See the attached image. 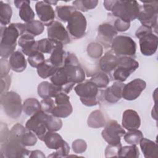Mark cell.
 Returning a JSON list of instances; mask_svg holds the SVG:
<instances>
[{
    "label": "cell",
    "instance_id": "cell-37",
    "mask_svg": "<svg viewBox=\"0 0 158 158\" xmlns=\"http://www.w3.org/2000/svg\"><path fill=\"white\" fill-rule=\"evenodd\" d=\"M125 142L131 145H137L139 144L140 141L143 137V135L140 130H136L133 131H128L123 135Z\"/></svg>",
    "mask_w": 158,
    "mask_h": 158
},
{
    "label": "cell",
    "instance_id": "cell-46",
    "mask_svg": "<svg viewBox=\"0 0 158 158\" xmlns=\"http://www.w3.org/2000/svg\"><path fill=\"white\" fill-rule=\"evenodd\" d=\"M122 147V144L117 145L109 144L105 150V156L106 157H118V152L120 148Z\"/></svg>",
    "mask_w": 158,
    "mask_h": 158
},
{
    "label": "cell",
    "instance_id": "cell-39",
    "mask_svg": "<svg viewBox=\"0 0 158 158\" xmlns=\"http://www.w3.org/2000/svg\"><path fill=\"white\" fill-rule=\"evenodd\" d=\"M98 1L96 0H79L73 2V4L76 9L82 12H86L89 9L95 8L98 5Z\"/></svg>",
    "mask_w": 158,
    "mask_h": 158
},
{
    "label": "cell",
    "instance_id": "cell-14",
    "mask_svg": "<svg viewBox=\"0 0 158 158\" xmlns=\"http://www.w3.org/2000/svg\"><path fill=\"white\" fill-rule=\"evenodd\" d=\"M146 86V82L140 78H136L125 85L122 90V98L127 101L138 98Z\"/></svg>",
    "mask_w": 158,
    "mask_h": 158
},
{
    "label": "cell",
    "instance_id": "cell-5",
    "mask_svg": "<svg viewBox=\"0 0 158 158\" xmlns=\"http://www.w3.org/2000/svg\"><path fill=\"white\" fill-rule=\"evenodd\" d=\"M152 31L150 27L141 25L135 33L136 36L139 38L141 52L146 56L153 55L157 49L158 38Z\"/></svg>",
    "mask_w": 158,
    "mask_h": 158
},
{
    "label": "cell",
    "instance_id": "cell-29",
    "mask_svg": "<svg viewBox=\"0 0 158 158\" xmlns=\"http://www.w3.org/2000/svg\"><path fill=\"white\" fill-rule=\"evenodd\" d=\"M36 69L38 75L44 79L52 76L58 69L50 62L49 59L45 60Z\"/></svg>",
    "mask_w": 158,
    "mask_h": 158
},
{
    "label": "cell",
    "instance_id": "cell-48",
    "mask_svg": "<svg viewBox=\"0 0 158 158\" xmlns=\"http://www.w3.org/2000/svg\"><path fill=\"white\" fill-rule=\"evenodd\" d=\"M10 66L9 62V60H7L6 59H1V78L4 77L7 75H8L9 70L10 69Z\"/></svg>",
    "mask_w": 158,
    "mask_h": 158
},
{
    "label": "cell",
    "instance_id": "cell-16",
    "mask_svg": "<svg viewBox=\"0 0 158 158\" xmlns=\"http://www.w3.org/2000/svg\"><path fill=\"white\" fill-rule=\"evenodd\" d=\"M35 10L40 21L43 25L49 27L54 22L55 12L51 5L44 1H38L35 4Z\"/></svg>",
    "mask_w": 158,
    "mask_h": 158
},
{
    "label": "cell",
    "instance_id": "cell-36",
    "mask_svg": "<svg viewBox=\"0 0 158 158\" xmlns=\"http://www.w3.org/2000/svg\"><path fill=\"white\" fill-rule=\"evenodd\" d=\"M139 156V152L136 145L122 146L118 152V157L138 158Z\"/></svg>",
    "mask_w": 158,
    "mask_h": 158
},
{
    "label": "cell",
    "instance_id": "cell-51",
    "mask_svg": "<svg viewBox=\"0 0 158 158\" xmlns=\"http://www.w3.org/2000/svg\"><path fill=\"white\" fill-rule=\"evenodd\" d=\"M30 157H41L44 158L45 157V155L43 154V152L40 150H35L33 151H31V154L29 155Z\"/></svg>",
    "mask_w": 158,
    "mask_h": 158
},
{
    "label": "cell",
    "instance_id": "cell-25",
    "mask_svg": "<svg viewBox=\"0 0 158 158\" xmlns=\"http://www.w3.org/2000/svg\"><path fill=\"white\" fill-rule=\"evenodd\" d=\"M141 149L146 158H157L158 157V146L157 143L143 138L139 142Z\"/></svg>",
    "mask_w": 158,
    "mask_h": 158
},
{
    "label": "cell",
    "instance_id": "cell-13",
    "mask_svg": "<svg viewBox=\"0 0 158 158\" xmlns=\"http://www.w3.org/2000/svg\"><path fill=\"white\" fill-rule=\"evenodd\" d=\"M54 98L56 106L51 114L59 118H65L69 116L73 111V108L70 102V97L66 93L60 92Z\"/></svg>",
    "mask_w": 158,
    "mask_h": 158
},
{
    "label": "cell",
    "instance_id": "cell-20",
    "mask_svg": "<svg viewBox=\"0 0 158 158\" xmlns=\"http://www.w3.org/2000/svg\"><path fill=\"white\" fill-rule=\"evenodd\" d=\"M125 84L123 82L115 81L112 86L107 88L104 91V98L109 103H115L122 98V90Z\"/></svg>",
    "mask_w": 158,
    "mask_h": 158
},
{
    "label": "cell",
    "instance_id": "cell-24",
    "mask_svg": "<svg viewBox=\"0 0 158 158\" xmlns=\"http://www.w3.org/2000/svg\"><path fill=\"white\" fill-rule=\"evenodd\" d=\"M9 62L11 69L15 72L24 71L27 65L25 56L19 51H14L10 56Z\"/></svg>",
    "mask_w": 158,
    "mask_h": 158
},
{
    "label": "cell",
    "instance_id": "cell-47",
    "mask_svg": "<svg viewBox=\"0 0 158 158\" xmlns=\"http://www.w3.org/2000/svg\"><path fill=\"white\" fill-rule=\"evenodd\" d=\"M114 27L117 31H125L130 27V23L123 21L120 19H117L114 22Z\"/></svg>",
    "mask_w": 158,
    "mask_h": 158
},
{
    "label": "cell",
    "instance_id": "cell-8",
    "mask_svg": "<svg viewBox=\"0 0 158 158\" xmlns=\"http://www.w3.org/2000/svg\"><path fill=\"white\" fill-rule=\"evenodd\" d=\"M110 47L111 51L118 57L134 56L136 50L135 41L131 37L123 35L116 36L113 39Z\"/></svg>",
    "mask_w": 158,
    "mask_h": 158
},
{
    "label": "cell",
    "instance_id": "cell-22",
    "mask_svg": "<svg viewBox=\"0 0 158 158\" xmlns=\"http://www.w3.org/2000/svg\"><path fill=\"white\" fill-rule=\"evenodd\" d=\"M38 94L43 99L55 98L56 96L62 92L60 87L48 81H43L38 86Z\"/></svg>",
    "mask_w": 158,
    "mask_h": 158
},
{
    "label": "cell",
    "instance_id": "cell-34",
    "mask_svg": "<svg viewBox=\"0 0 158 158\" xmlns=\"http://www.w3.org/2000/svg\"><path fill=\"white\" fill-rule=\"evenodd\" d=\"M26 32L33 36L42 33L44 31V25L39 20H32L25 23Z\"/></svg>",
    "mask_w": 158,
    "mask_h": 158
},
{
    "label": "cell",
    "instance_id": "cell-17",
    "mask_svg": "<svg viewBox=\"0 0 158 158\" xmlns=\"http://www.w3.org/2000/svg\"><path fill=\"white\" fill-rule=\"evenodd\" d=\"M118 31L114 25L107 23L101 24L98 29L97 39L106 48L110 46L113 39L117 36Z\"/></svg>",
    "mask_w": 158,
    "mask_h": 158
},
{
    "label": "cell",
    "instance_id": "cell-15",
    "mask_svg": "<svg viewBox=\"0 0 158 158\" xmlns=\"http://www.w3.org/2000/svg\"><path fill=\"white\" fill-rule=\"evenodd\" d=\"M48 37L49 39L67 44L70 42L69 34L64 26L59 22L54 21L47 28Z\"/></svg>",
    "mask_w": 158,
    "mask_h": 158
},
{
    "label": "cell",
    "instance_id": "cell-18",
    "mask_svg": "<svg viewBox=\"0 0 158 158\" xmlns=\"http://www.w3.org/2000/svg\"><path fill=\"white\" fill-rule=\"evenodd\" d=\"M122 126L128 131L138 130L141 125V119L138 114L133 109L125 110L122 115Z\"/></svg>",
    "mask_w": 158,
    "mask_h": 158
},
{
    "label": "cell",
    "instance_id": "cell-12",
    "mask_svg": "<svg viewBox=\"0 0 158 158\" xmlns=\"http://www.w3.org/2000/svg\"><path fill=\"white\" fill-rule=\"evenodd\" d=\"M125 133V130L116 120H112L106 123L101 135L103 139L109 144L117 145L121 144V137Z\"/></svg>",
    "mask_w": 158,
    "mask_h": 158
},
{
    "label": "cell",
    "instance_id": "cell-31",
    "mask_svg": "<svg viewBox=\"0 0 158 158\" xmlns=\"http://www.w3.org/2000/svg\"><path fill=\"white\" fill-rule=\"evenodd\" d=\"M38 51L42 53L51 54L53 50L59 45L62 44L49 38H43L37 41ZM63 45V44H62Z\"/></svg>",
    "mask_w": 158,
    "mask_h": 158
},
{
    "label": "cell",
    "instance_id": "cell-41",
    "mask_svg": "<svg viewBox=\"0 0 158 158\" xmlns=\"http://www.w3.org/2000/svg\"><path fill=\"white\" fill-rule=\"evenodd\" d=\"M87 52L90 57L98 59L102 54V46L99 43H91L88 46Z\"/></svg>",
    "mask_w": 158,
    "mask_h": 158
},
{
    "label": "cell",
    "instance_id": "cell-9",
    "mask_svg": "<svg viewBox=\"0 0 158 158\" xmlns=\"http://www.w3.org/2000/svg\"><path fill=\"white\" fill-rule=\"evenodd\" d=\"M138 67V62L131 57H118L117 66L113 73L114 80L123 82Z\"/></svg>",
    "mask_w": 158,
    "mask_h": 158
},
{
    "label": "cell",
    "instance_id": "cell-43",
    "mask_svg": "<svg viewBox=\"0 0 158 158\" xmlns=\"http://www.w3.org/2000/svg\"><path fill=\"white\" fill-rule=\"evenodd\" d=\"M40 104L41 110L48 114H51V112L56 106L54 101L51 98L43 99L41 101Z\"/></svg>",
    "mask_w": 158,
    "mask_h": 158
},
{
    "label": "cell",
    "instance_id": "cell-27",
    "mask_svg": "<svg viewBox=\"0 0 158 158\" xmlns=\"http://www.w3.org/2000/svg\"><path fill=\"white\" fill-rule=\"evenodd\" d=\"M67 53L63 49V45L60 44L53 50L49 60L54 66L59 69L64 65Z\"/></svg>",
    "mask_w": 158,
    "mask_h": 158
},
{
    "label": "cell",
    "instance_id": "cell-44",
    "mask_svg": "<svg viewBox=\"0 0 158 158\" xmlns=\"http://www.w3.org/2000/svg\"><path fill=\"white\" fill-rule=\"evenodd\" d=\"M70 152V147L65 141L64 145L56 150V152H52V154L49 155L48 157H67Z\"/></svg>",
    "mask_w": 158,
    "mask_h": 158
},
{
    "label": "cell",
    "instance_id": "cell-49",
    "mask_svg": "<svg viewBox=\"0 0 158 158\" xmlns=\"http://www.w3.org/2000/svg\"><path fill=\"white\" fill-rule=\"evenodd\" d=\"M10 85V77L7 75L4 77L1 78V94L7 92Z\"/></svg>",
    "mask_w": 158,
    "mask_h": 158
},
{
    "label": "cell",
    "instance_id": "cell-23",
    "mask_svg": "<svg viewBox=\"0 0 158 158\" xmlns=\"http://www.w3.org/2000/svg\"><path fill=\"white\" fill-rule=\"evenodd\" d=\"M14 4L19 9V17L26 23L33 20L35 13L30 7V1L27 0L14 1Z\"/></svg>",
    "mask_w": 158,
    "mask_h": 158
},
{
    "label": "cell",
    "instance_id": "cell-33",
    "mask_svg": "<svg viewBox=\"0 0 158 158\" xmlns=\"http://www.w3.org/2000/svg\"><path fill=\"white\" fill-rule=\"evenodd\" d=\"M76 10V8L72 6H59L56 7L57 17L64 22H68L72 14Z\"/></svg>",
    "mask_w": 158,
    "mask_h": 158
},
{
    "label": "cell",
    "instance_id": "cell-35",
    "mask_svg": "<svg viewBox=\"0 0 158 158\" xmlns=\"http://www.w3.org/2000/svg\"><path fill=\"white\" fill-rule=\"evenodd\" d=\"M45 124L48 131H57L62 128V121L59 117L52 114H48L45 120Z\"/></svg>",
    "mask_w": 158,
    "mask_h": 158
},
{
    "label": "cell",
    "instance_id": "cell-11",
    "mask_svg": "<svg viewBox=\"0 0 158 158\" xmlns=\"http://www.w3.org/2000/svg\"><path fill=\"white\" fill-rule=\"evenodd\" d=\"M67 26V29L75 38H81L85 35L86 29V19L80 11L76 10L70 16Z\"/></svg>",
    "mask_w": 158,
    "mask_h": 158
},
{
    "label": "cell",
    "instance_id": "cell-19",
    "mask_svg": "<svg viewBox=\"0 0 158 158\" xmlns=\"http://www.w3.org/2000/svg\"><path fill=\"white\" fill-rule=\"evenodd\" d=\"M18 44L21 47L23 53L28 56H32L39 51L37 41L35 40L33 36L28 33H24L20 36Z\"/></svg>",
    "mask_w": 158,
    "mask_h": 158
},
{
    "label": "cell",
    "instance_id": "cell-32",
    "mask_svg": "<svg viewBox=\"0 0 158 158\" xmlns=\"http://www.w3.org/2000/svg\"><path fill=\"white\" fill-rule=\"evenodd\" d=\"M12 14V8L9 4L1 1L0 4V22L2 26L6 27L10 22Z\"/></svg>",
    "mask_w": 158,
    "mask_h": 158
},
{
    "label": "cell",
    "instance_id": "cell-21",
    "mask_svg": "<svg viewBox=\"0 0 158 158\" xmlns=\"http://www.w3.org/2000/svg\"><path fill=\"white\" fill-rule=\"evenodd\" d=\"M118 57H117L112 51L105 53L99 60V67L102 72L110 73L115 70L117 66Z\"/></svg>",
    "mask_w": 158,
    "mask_h": 158
},
{
    "label": "cell",
    "instance_id": "cell-26",
    "mask_svg": "<svg viewBox=\"0 0 158 158\" xmlns=\"http://www.w3.org/2000/svg\"><path fill=\"white\" fill-rule=\"evenodd\" d=\"M43 141L49 149H58L65 143V141L62 136L56 133V131H48L46 134Z\"/></svg>",
    "mask_w": 158,
    "mask_h": 158
},
{
    "label": "cell",
    "instance_id": "cell-42",
    "mask_svg": "<svg viewBox=\"0 0 158 158\" xmlns=\"http://www.w3.org/2000/svg\"><path fill=\"white\" fill-rule=\"evenodd\" d=\"M45 60V58L42 52L38 51L32 56H28V62L32 67L37 68V67Z\"/></svg>",
    "mask_w": 158,
    "mask_h": 158
},
{
    "label": "cell",
    "instance_id": "cell-45",
    "mask_svg": "<svg viewBox=\"0 0 158 158\" xmlns=\"http://www.w3.org/2000/svg\"><path fill=\"white\" fill-rule=\"evenodd\" d=\"M73 151L77 154H80L85 152L87 148V144L85 141L83 139H77L72 143Z\"/></svg>",
    "mask_w": 158,
    "mask_h": 158
},
{
    "label": "cell",
    "instance_id": "cell-30",
    "mask_svg": "<svg viewBox=\"0 0 158 158\" xmlns=\"http://www.w3.org/2000/svg\"><path fill=\"white\" fill-rule=\"evenodd\" d=\"M23 110L27 115L31 116L41 110V104L36 98H28L22 104Z\"/></svg>",
    "mask_w": 158,
    "mask_h": 158
},
{
    "label": "cell",
    "instance_id": "cell-4",
    "mask_svg": "<svg viewBox=\"0 0 158 158\" xmlns=\"http://www.w3.org/2000/svg\"><path fill=\"white\" fill-rule=\"evenodd\" d=\"M76 94L80 97L83 104L91 107L96 106L100 102L101 94L99 88L91 81L78 83L74 88Z\"/></svg>",
    "mask_w": 158,
    "mask_h": 158
},
{
    "label": "cell",
    "instance_id": "cell-10",
    "mask_svg": "<svg viewBox=\"0 0 158 158\" xmlns=\"http://www.w3.org/2000/svg\"><path fill=\"white\" fill-rule=\"evenodd\" d=\"M48 114L41 110L31 115L25 124V127L33 131L41 141L44 140V138L48 131L45 124V120Z\"/></svg>",
    "mask_w": 158,
    "mask_h": 158
},
{
    "label": "cell",
    "instance_id": "cell-3",
    "mask_svg": "<svg viewBox=\"0 0 158 158\" xmlns=\"http://www.w3.org/2000/svg\"><path fill=\"white\" fill-rule=\"evenodd\" d=\"M140 6L136 1H112L110 11L114 16L123 21L130 22L137 19Z\"/></svg>",
    "mask_w": 158,
    "mask_h": 158
},
{
    "label": "cell",
    "instance_id": "cell-38",
    "mask_svg": "<svg viewBox=\"0 0 158 158\" xmlns=\"http://www.w3.org/2000/svg\"><path fill=\"white\" fill-rule=\"evenodd\" d=\"M89 80L93 82L99 88H106L110 81L107 74L103 72L96 73Z\"/></svg>",
    "mask_w": 158,
    "mask_h": 158
},
{
    "label": "cell",
    "instance_id": "cell-50",
    "mask_svg": "<svg viewBox=\"0 0 158 158\" xmlns=\"http://www.w3.org/2000/svg\"><path fill=\"white\" fill-rule=\"evenodd\" d=\"M9 130L8 129V127L7 125L4 123L1 122V133H0V142L1 143L4 142L9 133Z\"/></svg>",
    "mask_w": 158,
    "mask_h": 158
},
{
    "label": "cell",
    "instance_id": "cell-1",
    "mask_svg": "<svg viewBox=\"0 0 158 158\" xmlns=\"http://www.w3.org/2000/svg\"><path fill=\"white\" fill-rule=\"evenodd\" d=\"M27 128L19 123L14 125L9 131L6 140L1 143V154L7 158L25 157L31 152L25 149L22 143V136L25 132Z\"/></svg>",
    "mask_w": 158,
    "mask_h": 158
},
{
    "label": "cell",
    "instance_id": "cell-2",
    "mask_svg": "<svg viewBox=\"0 0 158 158\" xmlns=\"http://www.w3.org/2000/svg\"><path fill=\"white\" fill-rule=\"evenodd\" d=\"M0 55L2 59H7L14 52L17 40L26 31L25 24L12 23L7 27H1Z\"/></svg>",
    "mask_w": 158,
    "mask_h": 158
},
{
    "label": "cell",
    "instance_id": "cell-7",
    "mask_svg": "<svg viewBox=\"0 0 158 158\" xmlns=\"http://www.w3.org/2000/svg\"><path fill=\"white\" fill-rule=\"evenodd\" d=\"M141 2L143 5L140 6L137 19L140 21L142 25L150 27L157 32L158 2L157 1Z\"/></svg>",
    "mask_w": 158,
    "mask_h": 158
},
{
    "label": "cell",
    "instance_id": "cell-6",
    "mask_svg": "<svg viewBox=\"0 0 158 158\" xmlns=\"http://www.w3.org/2000/svg\"><path fill=\"white\" fill-rule=\"evenodd\" d=\"M1 104L8 117L16 119L20 116L23 110L22 99L17 93L7 91L1 94Z\"/></svg>",
    "mask_w": 158,
    "mask_h": 158
},
{
    "label": "cell",
    "instance_id": "cell-52",
    "mask_svg": "<svg viewBox=\"0 0 158 158\" xmlns=\"http://www.w3.org/2000/svg\"><path fill=\"white\" fill-rule=\"evenodd\" d=\"M44 1L50 5H52V4L54 5L57 3V1Z\"/></svg>",
    "mask_w": 158,
    "mask_h": 158
},
{
    "label": "cell",
    "instance_id": "cell-28",
    "mask_svg": "<svg viewBox=\"0 0 158 158\" xmlns=\"http://www.w3.org/2000/svg\"><path fill=\"white\" fill-rule=\"evenodd\" d=\"M87 123L89 127L93 128L103 127L106 124L104 116L102 112L99 110H96L90 114Z\"/></svg>",
    "mask_w": 158,
    "mask_h": 158
},
{
    "label": "cell",
    "instance_id": "cell-40",
    "mask_svg": "<svg viewBox=\"0 0 158 158\" xmlns=\"http://www.w3.org/2000/svg\"><path fill=\"white\" fill-rule=\"evenodd\" d=\"M21 140L25 146H32L36 143L37 138L36 135L33 131L27 128L25 132L22 136Z\"/></svg>",
    "mask_w": 158,
    "mask_h": 158
}]
</instances>
